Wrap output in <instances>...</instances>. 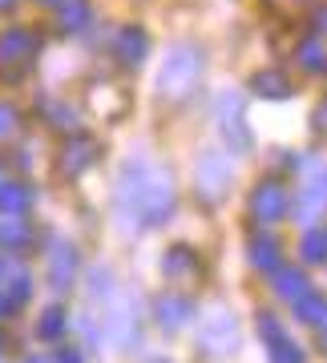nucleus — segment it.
I'll return each instance as SVG.
<instances>
[{"instance_id":"nucleus-5","label":"nucleus","mask_w":327,"mask_h":363,"mask_svg":"<svg viewBox=\"0 0 327 363\" xmlns=\"http://www.w3.org/2000/svg\"><path fill=\"white\" fill-rule=\"evenodd\" d=\"M283 190H275V186H259L255 190V198H250V214L259 222H275L279 214H283Z\"/></svg>"},{"instance_id":"nucleus-1","label":"nucleus","mask_w":327,"mask_h":363,"mask_svg":"<svg viewBox=\"0 0 327 363\" xmlns=\"http://www.w3.org/2000/svg\"><path fill=\"white\" fill-rule=\"evenodd\" d=\"M126 230H142L157 226L174 210V182L166 169L150 166V162H130L118 178V198H113Z\"/></svg>"},{"instance_id":"nucleus-7","label":"nucleus","mask_w":327,"mask_h":363,"mask_svg":"<svg viewBox=\"0 0 327 363\" xmlns=\"http://www.w3.org/2000/svg\"><path fill=\"white\" fill-rule=\"evenodd\" d=\"M154 311H157V323L166 327V331H174V327L190 315V307H186V298H178V295H162L154 303Z\"/></svg>"},{"instance_id":"nucleus-10","label":"nucleus","mask_w":327,"mask_h":363,"mask_svg":"<svg viewBox=\"0 0 327 363\" xmlns=\"http://www.w3.org/2000/svg\"><path fill=\"white\" fill-rule=\"evenodd\" d=\"M250 89L259 93V97H271V101H275V97H287L291 85L279 77V73H259V77L250 81Z\"/></svg>"},{"instance_id":"nucleus-2","label":"nucleus","mask_w":327,"mask_h":363,"mask_svg":"<svg viewBox=\"0 0 327 363\" xmlns=\"http://www.w3.org/2000/svg\"><path fill=\"white\" fill-rule=\"evenodd\" d=\"M198 77H202V57L190 45H178V49L166 52V65L157 73V89L166 97H182V93L194 89Z\"/></svg>"},{"instance_id":"nucleus-4","label":"nucleus","mask_w":327,"mask_h":363,"mask_svg":"<svg viewBox=\"0 0 327 363\" xmlns=\"http://www.w3.org/2000/svg\"><path fill=\"white\" fill-rule=\"evenodd\" d=\"M37 52V37L28 28H13L0 37V61H28Z\"/></svg>"},{"instance_id":"nucleus-12","label":"nucleus","mask_w":327,"mask_h":363,"mask_svg":"<svg viewBox=\"0 0 327 363\" xmlns=\"http://www.w3.org/2000/svg\"><path fill=\"white\" fill-rule=\"evenodd\" d=\"M85 21H89L85 0H69V4H61V28H65V33H77Z\"/></svg>"},{"instance_id":"nucleus-11","label":"nucleus","mask_w":327,"mask_h":363,"mask_svg":"<svg viewBox=\"0 0 327 363\" xmlns=\"http://www.w3.org/2000/svg\"><path fill=\"white\" fill-rule=\"evenodd\" d=\"M0 210H4V214H25L28 190L25 186H0Z\"/></svg>"},{"instance_id":"nucleus-9","label":"nucleus","mask_w":327,"mask_h":363,"mask_svg":"<svg viewBox=\"0 0 327 363\" xmlns=\"http://www.w3.org/2000/svg\"><path fill=\"white\" fill-rule=\"evenodd\" d=\"M93 154H97V145H93V142H85V138H73V145H69L65 154H61V162H65L69 174H77V169L89 166V157H93Z\"/></svg>"},{"instance_id":"nucleus-13","label":"nucleus","mask_w":327,"mask_h":363,"mask_svg":"<svg viewBox=\"0 0 327 363\" xmlns=\"http://www.w3.org/2000/svg\"><path fill=\"white\" fill-rule=\"evenodd\" d=\"M61 331H65V315H61V307H49V311H45V319H40V335L57 339Z\"/></svg>"},{"instance_id":"nucleus-6","label":"nucleus","mask_w":327,"mask_h":363,"mask_svg":"<svg viewBox=\"0 0 327 363\" xmlns=\"http://www.w3.org/2000/svg\"><path fill=\"white\" fill-rule=\"evenodd\" d=\"M226 182H231V166H226V157L202 154V166H198V186H202V190H223Z\"/></svg>"},{"instance_id":"nucleus-8","label":"nucleus","mask_w":327,"mask_h":363,"mask_svg":"<svg viewBox=\"0 0 327 363\" xmlns=\"http://www.w3.org/2000/svg\"><path fill=\"white\" fill-rule=\"evenodd\" d=\"M73 271H77V250L61 242V247H57V255L49 259V274H52V283H57V286H69Z\"/></svg>"},{"instance_id":"nucleus-17","label":"nucleus","mask_w":327,"mask_h":363,"mask_svg":"<svg viewBox=\"0 0 327 363\" xmlns=\"http://www.w3.org/2000/svg\"><path fill=\"white\" fill-rule=\"evenodd\" d=\"M45 4H61V0H45Z\"/></svg>"},{"instance_id":"nucleus-3","label":"nucleus","mask_w":327,"mask_h":363,"mask_svg":"<svg viewBox=\"0 0 327 363\" xmlns=\"http://www.w3.org/2000/svg\"><path fill=\"white\" fill-rule=\"evenodd\" d=\"M145 49H150V40H145L142 28H121L118 40H113V57H118V65L126 69H138L145 61Z\"/></svg>"},{"instance_id":"nucleus-14","label":"nucleus","mask_w":327,"mask_h":363,"mask_svg":"<svg viewBox=\"0 0 327 363\" xmlns=\"http://www.w3.org/2000/svg\"><path fill=\"white\" fill-rule=\"evenodd\" d=\"M13 130H16V113H13L4 101H0V138H9Z\"/></svg>"},{"instance_id":"nucleus-16","label":"nucleus","mask_w":327,"mask_h":363,"mask_svg":"<svg viewBox=\"0 0 327 363\" xmlns=\"http://www.w3.org/2000/svg\"><path fill=\"white\" fill-rule=\"evenodd\" d=\"M9 4H13V0H0V9H9Z\"/></svg>"},{"instance_id":"nucleus-15","label":"nucleus","mask_w":327,"mask_h":363,"mask_svg":"<svg viewBox=\"0 0 327 363\" xmlns=\"http://www.w3.org/2000/svg\"><path fill=\"white\" fill-rule=\"evenodd\" d=\"M57 363H81V359H77V351H61V355H57Z\"/></svg>"}]
</instances>
